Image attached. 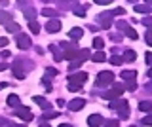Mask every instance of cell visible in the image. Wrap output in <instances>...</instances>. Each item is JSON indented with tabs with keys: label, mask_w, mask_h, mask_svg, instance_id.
<instances>
[{
	"label": "cell",
	"mask_w": 152,
	"mask_h": 127,
	"mask_svg": "<svg viewBox=\"0 0 152 127\" xmlns=\"http://www.w3.org/2000/svg\"><path fill=\"white\" fill-rule=\"evenodd\" d=\"M126 36H127V38H131V40H137V32L133 30L131 27H127V29H126Z\"/></svg>",
	"instance_id": "28"
},
{
	"label": "cell",
	"mask_w": 152,
	"mask_h": 127,
	"mask_svg": "<svg viewBox=\"0 0 152 127\" xmlns=\"http://www.w3.org/2000/svg\"><path fill=\"white\" fill-rule=\"evenodd\" d=\"M82 36H84V30L80 29V27H74V29L69 30V38H70V40H80Z\"/></svg>",
	"instance_id": "13"
},
{
	"label": "cell",
	"mask_w": 152,
	"mask_h": 127,
	"mask_svg": "<svg viewBox=\"0 0 152 127\" xmlns=\"http://www.w3.org/2000/svg\"><path fill=\"white\" fill-rule=\"evenodd\" d=\"M80 89H82V86H80V83H69V91H80Z\"/></svg>",
	"instance_id": "35"
},
{
	"label": "cell",
	"mask_w": 152,
	"mask_h": 127,
	"mask_svg": "<svg viewBox=\"0 0 152 127\" xmlns=\"http://www.w3.org/2000/svg\"><path fill=\"white\" fill-rule=\"evenodd\" d=\"M46 76H57V70L55 68H46Z\"/></svg>",
	"instance_id": "40"
},
{
	"label": "cell",
	"mask_w": 152,
	"mask_h": 127,
	"mask_svg": "<svg viewBox=\"0 0 152 127\" xmlns=\"http://www.w3.org/2000/svg\"><path fill=\"white\" fill-rule=\"evenodd\" d=\"M86 80H88V74L86 72H76V74H70L69 76V83H80V86H84Z\"/></svg>",
	"instance_id": "7"
},
{
	"label": "cell",
	"mask_w": 152,
	"mask_h": 127,
	"mask_svg": "<svg viewBox=\"0 0 152 127\" xmlns=\"http://www.w3.org/2000/svg\"><path fill=\"white\" fill-rule=\"evenodd\" d=\"M6 68H8L6 63H0V72H2V70H6Z\"/></svg>",
	"instance_id": "46"
},
{
	"label": "cell",
	"mask_w": 152,
	"mask_h": 127,
	"mask_svg": "<svg viewBox=\"0 0 152 127\" xmlns=\"http://www.w3.org/2000/svg\"><path fill=\"white\" fill-rule=\"evenodd\" d=\"M66 106H69V110L76 112V110H82V108L86 106V101H84V99H72Z\"/></svg>",
	"instance_id": "9"
},
{
	"label": "cell",
	"mask_w": 152,
	"mask_h": 127,
	"mask_svg": "<svg viewBox=\"0 0 152 127\" xmlns=\"http://www.w3.org/2000/svg\"><path fill=\"white\" fill-rule=\"evenodd\" d=\"M91 59L95 61V63H103V61H107V55H104L103 49H97V51L91 55Z\"/></svg>",
	"instance_id": "16"
},
{
	"label": "cell",
	"mask_w": 152,
	"mask_h": 127,
	"mask_svg": "<svg viewBox=\"0 0 152 127\" xmlns=\"http://www.w3.org/2000/svg\"><path fill=\"white\" fill-rule=\"evenodd\" d=\"M89 57V51L88 49H80V53H78V57H76L74 61H70V65H69V70H76V68H80V65L84 63L86 59Z\"/></svg>",
	"instance_id": "3"
},
{
	"label": "cell",
	"mask_w": 152,
	"mask_h": 127,
	"mask_svg": "<svg viewBox=\"0 0 152 127\" xmlns=\"http://www.w3.org/2000/svg\"><path fill=\"white\" fill-rule=\"evenodd\" d=\"M103 121H104V120H103L101 114H91V116L88 118V125H89V127H101Z\"/></svg>",
	"instance_id": "8"
},
{
	"label": "cell",
	"mask_w": 152,
	"mask_h": 127,
	"mask_svg": "<svg viewBox=\"0 0 152 127\" xmlns=\"http://www.w3.org/2000/svg\"><path fill=\"white\" fill-rule=\"evenodd\" d=\"M6 30L8 32H21V30H19V25H17V23H13V21L6 23Z\"/></svg>",
	"instance_id": "24"
},
{
	"label": "cell",
	"mask_w": 152,
	"mask_h": 127,
	"mask_svg": "<svg viewBox=\"0 0 152 127\" xmlns=\"http://www.w3.org/2000/svg\"><path fill=\"white\" fill-rule=\"evenodd\" d=\"M28 29H31L32 34H38V32H40V25H38L36 21H28Z\"/></svg>",
	"instance_id": "25"
},
{
	"label": "cell",
	"mask_w": 152,
	"mask_h": 127,
	"mask_svg": "<svg viewBox=\"0 0 152 127\" xmlns=\"http://www.w3.org/2000/svg\"><path fill=\"white\" fill-rule=\"evenodd\" d=\"M10 21H12V15H10L8 12H0V23L6 25V23H10Z\"/></svg>",
	"instance_id": "26"
},
{
	"label": "cell",
	"mask_w": 152,
	"mask_h": 127,
	"mask_svg": "<svg viewBox=\"0 0 152 127\" xmlns=\"http://www.w3.org/2000/svg\"><path fill=\"white\" fill-rule=\"evenodd\" d=\"M116 27H118V29H120V30H126V29H127V27H129V25H127L126 21H122V19H120V21H116Z\"/></svg>",
	"instance_id": "36"
},
{
	"label": "cell",
	"mask_w": 152,
	"mask_h": 127,
	"mask_svg": "<svg viewBox=\"0 0 152 127\" xmlns=\"http://www.w3.org/2000/svg\"><path fill=\"white\" fill-rule=\"evenodd\" d=\"M15 42H17V48L19 49H28L31 48V36L28 34H21V32H17L15 34Z\"/></svg>",
	"instance_id": "4"
},
{
	"label": "cell",
	"mask_w": 152,
	"mask_h": 127,
	"mask_svg": "<svg viewBox=\"0 0 152 127\" xmlns=\"http://www.w3.org/2000/svg\"><path fill=\"white\" fill-rule=\"evenodd\" d=\"M103 127H120V125H118V120H108L103 121Z\"/></svg>",
	"instance_id": "30"
},
{
	"label": "cell",
	"mask_w": 152,
	"mask_h": 127,
	"mask_svg": "<svg viewBox=\"0 0 152 127\" xmlns=\"http://www.w3.org/2000/svg\"><path fill=\"white\" fill-rule=\"evenodd\" d=\"M8 46V38L6 36H0V48H6Z\"/></svg>",
	"instance_id": "41"
},
{
	"label": "cell",
	"mask_w": 152,
	"mask_h": 127,
	"mask_svg": "<svg viewBox=\"0 0 152 127\" xmlns=\"http://www.w3.org/2000/svg\"><path fill=\"white\" fill-rule=\"evenodd\" d=\"M15 114L21 118L23 121H31L32 120V112H31V108H27V106H17L15 108Z\"/></svg>",
	"instance_id": "6"
},
{
	"label": "cell",
	"mask_w": 152,
	"mask_h": 127,
	"mask_svg": "<svg viewBox=\"0 0 152 127\" xmlns=\"http://www.w3.org/2000/svg\"><path fill=\"white\" fill-rule=\"evenodd\" d=\"M139 110L141 112H152V101H141L139 102Z\"/></svg>",
	"instance_id": "18"
},
{
	"label": "cell",
	"mask_w": 152,
	"mask_h": 127,
	"mask_svg": "<svg viewBox=\"0 0 152 127\" xmlns=\"http://www.w3.org/2000/svg\"><path fill=\"white\" fill-rule=\"evenodd\" d=\"M59 127H76V125H70V123H63V125H59Z\"/></svg>",
	"instance_id": "48"
},
{
	"label": "cell",
	"mask_w": 152,
	"mask_h": 127,
	"mask_svg": "<svg viewBox=\"0 0 152 127\" xmlns=\"http://www.w3.org/2000/svg\"><path fill=\"white\" fill-rule=\"evenodd\" d=\"M133 8H135V12H137V13H148V12L152 10L148 4H135Z\"/></svg>",
	"instance_id": "19"
},
{
	"label": "cell",
	"mask_w": 152,
	"mask_h": 127,
	"mask_svg": "<svg viewBox=\"0 0 152 127\" xmlns=\"http://www.w3.org/2000/svg\"><path fill=\"white\" fill-rule=\"evenodd\" d=\"M142 25L148 27V32H152V17H145V19H142Z\"/></svg>",
	"instance_id": "32"
},
{
	"label": "cell",
	"mask_w": 152,
	"mask_h": 127,
	"mask_svg": "<svg viewBox=\"0 0 152 127\" xmlns=\"http://www.w3.org/2000/svg\"><path fill=\"white\" fill-rule=\"evenodd\" d=\"M141 125H146V127H150V125H152V112H150L148 116H145V118L141 120Z\"/></svg>",
	"instance_id": "27"
},
{
	"label": "cell",
	"mask_w": 152,
	"mask_h": 127,
	"mask_svg": "<svg viewBox=\"0 0 152 127\" xmlns=\"http://www.w3.org/2000/svg\"><path fill=\"white\" fill-rule=\"evenodd\" d=\"M122 93H124V86L118 83V82H112V89H110V91H104L101 97L107 99V101H114V99H118Z\"/></svg>",
	"instance_id": "2"
},
{
	"label": "cell",
	"mask_w": 152,
	"mask_h": 127,
	"mask_svg": "<svg viewBox=\"0 0 152 127\" xmlns=\"http://www.w3.org/2000/svg\"><path fill=\"white\" fill-rule=\"evenodd\" d=\"M6 86H8V83H6V82H4V83H0V89H2V87H6Z\"/></svg>",
	"instance_id": "51"
},
{
	"label": "cell",
	"mask_w": 152,
	"mask_h": 127,
	"mask_svg": "<svg viewBox=\"0 0 152 127\" xmlns=\"http://www.w3.org/2000/svg\"><path fill=\"white\" fill-rule=\"evenodd\" d=\"M127 89H129V91H135L137 89V83H135V80H131V82H127V86H126Z\"/></svg>",
	"instance_id": "37"
},
{
	"label": "cell",
	"mask_w": 152,
	"mask_h": 127,
	"mask_svg": "<svg viewBox=\"0 0 152 127\" xmlns=\"http://www.w3.org/2000/svg\"><path fill=\"white\" fill-rule=\"evenodd\" d=\"M74 13H76V15H80V17H84V15H86V8H82V6H74Z\"/></svg>",
	"instance_id": "31"
},
{
	"label": "cell",
	"mask_w": 152,
	"mask_h": 127,
	"mask_svg": "<svg viewBox=\"0 0 152 127\" xmlns=\"http://www.w3.org/2000/svg\"><path fill=\"white\" fill-rule=\"evenodd\" d=\"M135 57H137V53H135V51H133V49H126V51H124V61H135Z\"/></svg>",
	"instance_id": "21"
},
{
	"label": "cell",
	"mask_w": 152,
	"mask_h": 127,
	"mask_svg": "<svg viewBox=\"0 0 152 127\" xmlns=\"http://www.w3.org/2000/svg\"><path fill=\"white\" fill-rule=\"evenodd\" d=\"M124 13H126L124 8H116V10H112V15H124Z\"/></svg>",
	"instance_id": "39"
},
{
	"label": "cell",
	"mask_w": 152,
	"mask_h": 127,
	"mask_svg": "<svg viewBox=\"0 0 152 127\" xmlns=\"http://www.w3.org/2000/svg\"><path fill=\"white\" fill-rule=\"evenodd\" d=\"M110 63H112V65H122V63H124V59H122V57H118V55H112V57H110Z\"/></svg>",
	"instance_id": "33"
},
{
	"label": "cell",
	"mask_w": 152,
	"mask_h": 127,
	"mask_svg": "<svg viewBox=\"0 0 152 127\" xmlns=\"http://www.w3.org/2000/svg\"><path fill=\"white\" fill-rule=\"evenodd\" d=\"M145 89H146L148 93H152V82H148V83H146V86H145Z\"/></svg>",
	"instance_id": "44"
},
{
	"label": "cell",
	"mask_w": 152,
	"mask_h": 127,
	"mask_svg": "<svg viewBox=\"0 0 152 127\" xmlns=\"http://www.w3.org/2000/svg\"><path fill=\"white\" fill-rule=\"evenodd\" d=\"M150 8H152V6H150Z\"/></svg>",
	"instance_id": "54"
},
{
	"label": "cell",
	"mask_w": 152,
	"mask_h": 127,
	"mask_svg": "<svg viewBox=\"0 0 152 127\" xmlns=\"http://www.w3.org/2000/svg\"><path fill=\"white\" fill-rule=\"evenodd\" d=\"M8 127H25V125H13V123H8Z\"/></svg>",
	"instance_id": "49"
},
{
	"label": "cell",
	"mask_w": 152,
	"mask_h": 127,
	"mask_svg": "<svg viewBox=\"0 0 152 127\" xmlns=\"http://www.w3.org/2000/svg\"><path fill=\"white\" fill-rule=\"evenodd\" d=\"M23 15H25L28 21H34L36 19V10L32 6H23Z\"/></svg>",
	"instance_id": "12"
},
{
	"label": "cell",
	"mask_w": 152,
	"mask_h": 127,
	"mask_svg": "<svg viewBox=\"0 0 152 127\" xmlns=\"http://www.w3.org/2000/svg\"><path fill=\"white\" fill-rule=\"evenodd\" d=\"M103 46H104L103 38H93V48L95 49H103Z\"/></svg>",
	"instance_id": "29"
},
{
	"label": "cell",
	"mask_w": 152,
	"mask_h": 127,
	"mask_svg": "<svg viewBox=\"0 0 152 127\" xmlns=\"http://www.w3.org/2000/svg\"><path fill=\"white\" fill-rule=\"evenodd\" d=\"M50 51L53 53V59H55V61H61V59H63V53L59 51V48H57V46H50Z\"/></svg>",
	"instance_id": "22"
},
{
	"label": "cell",
	"mask_w": 152,
	"mask_h": 127,
	"mask_svg": "<svg viewBox=\"0 0 152 127\" xmlns=\"http://www.w3.org/2000/svg\"><path fill=\"white\" fill-rule=\"evenodd\" d=\"M80 49L78 48H65V53H63V59H69V61H74L78 57Z\"/></svg>",
	"instance_id": "11"
},
{
	"label": "cell",
	"mask_w": 152,
	"mask_h": 127,
	"mask_svg": "<svg viewBox=\"0 0 152 127\" xmlns=\"http://www.w3.org/2000/svg\"><path fill=\"white\" fill-rule=\"evenodd\" d=\"M145 40H146V44H148V46H152V32H146Z\"/></svg>",
	"instance_id": "42"
},
{
	"label": "cell",
	"mask_w": 152,
	"mask_h": 127,
	"mask_svg": "<svg viewBox=\"0 0 152 127\" xmlns=\"http://www.w3.org/2000/svg\"><path fill=\"white\" fill-rule=\"evenodd\" d=\"M34 102H36V105H40L42 108H44V110H51L50 102H48V101H46L44 97H34Z\"/></svg>",
	"instance_id": "20"
},
{
	"label": "cell",
	"mask_w": 152,
	"mask_h": 127,
	"mask_svg": "<svg viewBox=\"0 0 152 127\" xmlns=\"http://www.w3.org/2000/svg\"><path fill=\"white\" fill-rule=\"evenodd\" d=\"M146 76H148V78H150V80H152V67H150V68H148V72H146Z\"/></svg>",
	"instance_id": "47"
},
{
	"label": "cell",
	"mask_w": 152,
	"mask_h": 127,
	"mask_svg": "<svg viewBox=\"0 0 152 127\" xmlns=\"http://www.w3.org/2000/svg\"><path fill=\"white\" fill-rule=\"evenodd\" d=\"M97 23L103 27V29H108V27L112 25V12H107V13L97 15Z\"/></svg>",
	"instance_id": "5"
},
{
	"label": "cell",
	"mask_w": 152,
	"mask_h": 127,
	"mask_svg": "<svg viewBox=\"0 0 152 127\" xmlns=\"http://www.w3.org/2000/svg\"><path fill=\"white\" fill-rule=\"evenodd\" d=\"M13 74H15L19 80L25 78V70H23V67L19 65V61H15V63H13Z\"/></svg>",
	"instance_id": "14"
},
{
	"label": "cell",
	"mask_w": 152,
	"mask_h": 127,
	"mask_svg": "<svg viewBox=\"0 0 152 127\" xmlns=\"http://www.w3.org/2000/svg\"><path fill=\"white\" fill-rule=\"evenodd\" d=\"M95 4H99V6H107V4H112L114 0H93Z\"/></svg>",
	"instance_id": "38"
},
{
	"label": "cell",
	"mask_w": 152,
	"mask_h": 127,
	"mask_svg": "<svg viewBox=\"0 0 152 127\" xmlns=\"http://www.w3.org/2000/svg\"><path fill=\"white\" fill-rule=\"evenodd\" d=\"M6 102H8V106H15L17 108L19 106V95H10Z\"/></svg>",
	"instance_id": "23"
},
{
	"label": "cell",
	"mask_w": 152,
	"mask_h": 127,
	"mask_svg": "<svg viewBox=\"0 0 152 127\" xmlns=\"http://www.w3.org/2000/svg\"><path fill=\"white\" fill-rule=\"evenodd\" d=\"M42 15H44V17H53V19H57V17H59V12L53 10V8H44V10H42Z\"/></svg>",
	"instance_id": "17"
},
{
	"label": "cell",
	"mask_w": 152,
	"mask_h": 127,
	"mask_svg": "<svg viewBox=\"0 0 152 127\" xmlns=\"http://www.w3.org/2000/svg\"><path fill=\"white\" fill-rule=\"evenodd\" d=\"M122 80H127V82H131V80H135L137 78V72L135 70H122Z\"/></svg>",
	"instance_id": "15"
},
{
	"label": "cell",
	"mask_w": 152,
	"mask_h": 127,
	"mask_svg": "<svg viewBox=\"0 0 152 127\" xmlns=\"http://www.w3.org/2000/svg\"><path fill=\"white\" fill-rule=\"evenodd\" d=\"M40 127H50V125H48V123H42V125H40Z\"/></svg>",
	"instance_id": "52"
},
{
	"label": "cell",
	"mask_w": 152,
	"mask_h": 127,
	"mask_svg": "<svg viewBox=\"0 0 152 127\" xmlns=\"http://www.w3.org/2000/svg\"><path fill=\"white\" fill-rule=\"evenodd\" d=\"M127 2H131V4H139V0H127Z\"/></svg>",
	"instance_id": "50"
},
{
	"label": "cell",
	"mask_w": 152,
	"mask_h": 127,
	"mask_svg": "<svg viewBox=\"0 0 152 127\" xmlns=\"http://www.w3.org/2000/svg\"><path fill=\"white\" fill-rule=\"evenodd\" d=\"M114 82V74L110 70H103V72L97 74V80H95V86L97 87H107V86H112Z\"/></svg>",
	"instance_id": "1"
},
{
	"label": "cell",
	"mask_w": 152,
	"mask_h": 127,
	"mask_svg": "<svg viewBox=\"0 0 152 127\" xmlns=\"http://www.w3.org/2000/svg\"><path fill=\"white\" fill-rule=\"evenodd\" d=\"M112 40L118 42V40H122V36H120V34H112Z\"/></svg>",
	"instance_id": "45"
},
{
	"label": "cell",
	"mask_w": 152,
	"mask_h": 127,
	"mask_svg": "<svg viewBox=\"0 0 152 127\" xmlns=\"http://www.w3.org/2000/svg\"><path fill=\"white\" fill-rule=\"evenodd\" d=\"M59 114L57 112H48V110H44V120H51V118H57Z\"/></svg>",
	"instance_id": "34"
},
{
	"label": "cell",
	"mask_w": 152,
	"mask_h": 127,
	"mask_svg": "<svg viewBox=\"0 0 152 127\" xmlns=\"http://www.w3.org/2000/svg\"><path fill=\"white\" fill-rule=\"evenodd\" d=\"M146 63H148V65H152V53H150V51L146 53Z\"/></svg>",
	"instance_id": "43"
},
{
	"label": "cell",
	"mask_w": 152,
	"mask_h": 127,
	"mask_svg": "<svg viewBox=\"0 0 152 127\" xmlns=\"http://www.w3.org/2000/svg\"><path fill=\"white\" fill-rule=\"evenodd\" d=\"M46 30L48 32H59L61 30V21L59 19H50L46 23Z\"/></svg>",
	"instance_id": "10"
},
{
	"label": "cell",
	"mask_w": 152,
	"mask_h": 127,
	"mask_svg": "<svg viewBox=\"0 0 152 127\" xmlns=\"http://www.w3.org/2000/svg\"><path fill=\"white\" fill-rule=\"evenodd\" d=\"M131 127H135V125H131Z\"/></svg>",
	"instance_id": "53"
}]
</instances>
